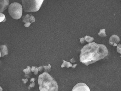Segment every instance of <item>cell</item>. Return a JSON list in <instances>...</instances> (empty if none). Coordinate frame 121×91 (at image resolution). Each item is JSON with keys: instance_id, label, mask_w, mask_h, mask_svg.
<instances>
[{"instance_id": "obj_1", "label": "cell", "mask_w": 121, "mask_h": 91, "mask_svg": "<svg viewBox=\"0 0 121 91\" xmlns=\"http://www.w3.org/2000/svg\"><path fill=\"white\" fill-rule=\"evenodd\" d=\"M80 51V61L86 66L104 59L108 54L106 46L95 42L85 46Z\"/></svg>"}, {"instance_id": "obj_2", "label": "cell", "mask_w": 121, "mask_h": 91, "mask_svg": "<svg viewBox=\"0 0 121 91\" xmlns=\"http://www.w3.org/2000/svg\"><path fill=\"white\" fill-rule=\"evenodd\" d=\"M38 84L40 91H58V86L55 79L47 72L38 77Z\"/></svg>"}, {"instance_id": "obj_3", "label": "cell", "mask_w": 121, "mask_h": 91, "mask_svg": "<svg viewBox=\"0 0 121 91\" xmlns=\"http://www.w3.org/2000/svg\"><path fill=\"white\" fill-rule=\"evenodd\" d=\"M44 0H22L23 7L26 12H37Z\"/></svg>"}, {"instance_id": "obj_4", "label": "cell", "mask_w": 121, "mask_h": 91, "mask_svg": "<svg viewBox=\"0 0 121 91\" xmlns=\"http://www.w3.org/2000/svg\"><path fill=\"white\" fill-rule=\"evenodd\" d=\"M8 12L13 18L18 20L21 18L22 14V7L19 3H12L9 6Z\"/></svg>"}, {"instance_id": "obj_5", "label": "cell", "mask_w": 121, "mask_h": 91, "mask_svg": "<svg viewBox=\"0 0 121 91\" xmlns=\"http://www.w3.org/2000/svg\"><path fill=\"white\" fill-rule=\"evenodd\" d=\"M72 91H90L88 86L84 83H80L76 84Z\"/></svg>"}, {"instance_id": "obj_6", "label": "cell", "mask_w": 121, "mask_h": 91, "mask_svg": "<svg viewBox=\"0 0 121 91\" xmlns=\"http://www.w3.org/2000/svg\"><path fill=\"white\" fill-rule=\"evenodd\" d=\"M120 41V38L119 36L116 35H114L110 37L109 40V44L113 46H118L117 43Z\"/></svg>"}, {"instance_id": "obj_7", "label": "cell", "mask_w": 121, "mask_h": 91, "mask_svg": "<svg viewBox=\"0 0 121 91\" xmlns=\"http://www.w3.org/2000/svg\"><path fill=\"white\" fill-rule=\"evenodd\" d=\"M9 5V0H0V13L4 12Z\"/></svg>"}, {"instance_id": "obj_8", "label": "cell", "mask_w": 121, "mask_h": 91, "mask_svg": "<svg viewBox=\"0 0 121 91\" xmlns=\"http://www.w3.org/2000/svg\"><path fill=\"white\" fill-rule=\"evenodd\" d=\"M35 21V17L32 15H30L29 14L23 17V21L24 23H33Z\"/></svg>"}, {"instance_id": "obj_9", "label": "cell", "mask_w": 121, "mask_h": 91, "mask_svg": "<svg viewBox=\"0 0 121 91\" xmlns=\"http://www.w3.org/2000/svg\"><path fill=\"white\" fill-rule=\"evenodd\" d=\"M0 50L1 57H3L5 55H8V49L7 46L6 45H1L0 46Z\"/></svg>"}, {"instance_id": "obj_10", "label": "cell", "mask_w": 121, "mask_h": 91, "mask_svg": "<svg viewBox=\"0 0 121 91\" xmlns=\"http://www.w3.org/2000/svg\"><path fill=\"white\" fill-rule=\"evenodd\" d=\"M63 63L61 65V68H63L65 67H66L67 68H70V67H72L73 65L72 64L69 62H68L66 61L63 60Z\"/></svg>"}, {"instance_id": "obj_11", "label": "cell", "mask_w": 121, "mask_h": 91, "mask_svg": "<svg viewBox=\"0 0 121 91\" xmlns=\"http://www.w3.org/2000/svg\"><path fill=\"white\" fill-rule=\"evenodd\" d=\"M98 35L101 37H106L107 36L106 32H105V29H101L100 32L98 33Z\"/></svg>"}, {"instance_id": "obj_12", "label": "cell", "mask_w": 121, "mask_h": 91, "mask_svg": "<svg viewBox=\"0 0 121 91\" xmlns=\"http://www.w3.org/2000/svg\"><path fill=\"white\" fill-rule=\"evenodd\" d=\"M85 40L89 43H91L94 40V38L89 36H86L84 38Z\"/></svg>"}, {"instance_id": "obj_13", "label": "cell", "mask_w": 121, "mask_h": 91, "mask_svg": "<svg viewBox=\"0 0 121 91\" xmlns=\"http://www.w3.org/2000/svg\"><path fill=\"white\" fill-rule=\"evenodd\" d=\"M6 20V18L5 15L2 13H0V23L1 22H4Z\"/></svg>"}, {"instance_id": "obj_14", "label": "cell", "mask_w": 121, "mask_h": 91, "mask_svg": "<svg viewBox=\"0 0 121 91\" xmlns=\"http://www.w3.org/2000/svg\"><path fill=\"white\" fill-rule=\"evenodd\" d=\"M23 72L25 73L26 74H29L31 73V70L30 67V66H27V68L23 70Z\"/></svg>"}, {"instance_id": "obj_15", "label": "cell", "mask_w": 121, "mask_h": 91, "mask_svg": "<svg viewBox=\"0 0 121 91\" xmlns=\"http://www.w3.org/2000/svg\"><path fill=\"white\" fill-rule=\"evenodd\" d=\"M43 67L44 68L45 72H49L51 68V66L50 64H49L48 66H44Z\"/></svg>"}, {"instance_id": "obj_16", "label": "cell", "mask_w": 121, "mask_h": 91, "mask_svg": "<svg viewBox=\"0 0 121 91\" xmlns=\"http://www.w3.org/2000/svg\"><path fill=\"white\" fill-rule=\"evenodd\" d=\"M117 51L121 54V44H119L117 46Z\"/></svg>"}, {"instance_id": "obj_17", "label": "cell", "mask_w": 121, "mask_h": 91, "mask_svg": "<svg viewBox=\"0 0 121 91\" xmlns=\"http://www.w3.org/2000/svg\"><path fill=\"white\" fill-rule=\"evenodd\" d=\"M38 70H39V69H38V68L36 67L35 69L34 70V72H33L35 75H37V74H38Z\"/></svg>"}, {"instance_id": "obj_18", "label": "cell", "mask_w": 121, "mask_h": 91, "mask_svg": "<svg viewBox=\"0 0 121 91\" xmlns=\"http://www.w3.org/2000/svg\"><path fill=\"white\" fill-rule=\"evenodd\" d=\"M31 23H25V24L24 25V26H25V27H26V28H27V27H29V26H30V24H31Z\"/></svg>"}, {"instance_id": "obj_19", "label": "cell", "mask_w": 121, "mask_h": 91, "mask_svg": "<svg viewBox=\"0 0 121 91\" xmlns=\"http://www.w3.org/2000/svg\"><path fill=\"white\" fill-rule=\"evenodd\" d=\"M35 86V83H34V82H33V83H32L30 85V86H29V89H30V88H32V87H34Z\"/></svg>"}, {"instance_id": "obj_20", "label": "cell", "mask_w": 121, "mask_h": 91, "mask_svg": "<svg viewBox=\"0 0 121 91\" xmlns=\"http://www.w3.org/2000/svg\"><path fill=\"white\" fill-rule=\"evenodd\" d=\"M85 41V38H81V39H80V43H84V42Z\"/></svg>"}, {"instance_id": "obj_21", "label": "cell", "mask_w": 121, "mask_h": 91, "mask_svg": "<svg viewBox=\"0 0 121 91\" xmlns=\"http://www.w3.org/2000/svg\"><path fill=\"white\" fill-rule=\"evenodd\" d=\"M22 81H23L25 84L28 81V80L27 79H22Z\"/></svg>"}, {"instance_id": "obj_22", "label": "cell", "mask_w": 121, "mask_h": 91, "mask_svg": "<svg viewBox=\"0 0 121 91\" xmlns=\"http://www.w3.org/2000/svg\"><path fill=\"white\" fill-rule=\"evenodd\" d=\"M36 67L35 66L32 67V68H31V71L32 72H34V70L35 69Z\"/></svg>"}, {"instance_id": "obj_23", "label": "cell", "mask_w": 121, "mask_h": 91, "mask_svg": "<svg viewBox=\"0 0 121 91\" xmlns=\"http://www.w3.org/2000/svg\"><path fill=\"white\" fill-rule=\"evenodd\" d=\"M70 62H72V63H75V60L74 59V58H73L72 59H71V60H70Z\"/></svg>"}, {"instance_id": "obj_24", "label": "cell", "mask_w": 121, "mask_h": 91, "mask_svg": "<svg viewBox=\"0 0 121 91\" xmlns=\"http://www.w3.org/2000/svg\"><path fill=\"white\" fill-rule=\"evenodd\" d=\"M38 68V69H39V70L40 71H41L42 70L43 68V67H39V68Z\"/></svg>"}, {"instance_id": "obj_25", "label": "cell", "mask_w": 121, "mask_h": 91, "mask_svg": "<svg viewBox=\"0 0 121 91\" xmlns=\"http://www.w3.org/2000/svg\"><path fill=\"white\" fill-rule=\"evenodd\" d=\"M35 80V79L34 78H33L31 79V80H30V81H31V82H32H32H34Z\"/></svg>"}, {"instance_id": "obj_26", "label": "cell", "mask_w": 121, "mask_h": 91, "mask_svg": "<svg viewBox=\"0 0 121 91\" xmlns=\"http://www.w3.org/2000/svg\"><path fill=\"white\" fill-rule=\"evenodd\" d=\"M77 65V64H74L72 67L73 68H75V67H76V66Z\"/></svg>"}, {"instance_id": "obj_27", "label": "cell", "mask_w": 121, "mask_h": 91, "mask_svg": "<svg viewBox=\"0 0 121 91\" xmlns=\"http://www.w3.org/2000/svg\"><path fill=\"white\" fill-rule=\"evenodd\" d=\"M0 90L1 91H3V89H2V88L0 86Z\"/></svg>"}, {"instance_id": "obj_28", "label": "cell", "mask_w": 121, "mask_h": 91, "mask_svg": "<svg viewBox=\"0 0 121 91\" xmlns=\"http://www.w3.org/2000/svg\"><path fill=\"white\" fill-rule=\"evenodd\" d=\"M1 57V54L0 50V58Z\"/></svg>"}, {"instance_id": "obj_29", "label": "cell", "mask_w": 121, "mask_h": 91, "mask_svg": "<svg viewBox=\"0 0 121 91\" xmlns=\"http://www.w3.org/2000/svg\"></svg>"}]
</instances>
